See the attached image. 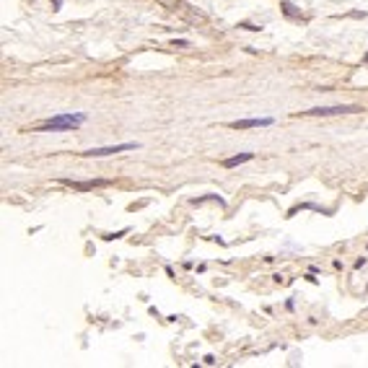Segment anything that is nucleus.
I'll use <instances>...</instances> for the list:
<instances>
[{
	"instance_id": "nucleus-1",
	"label": "nucleus",
	"mask_w": 368,
	"mask_h": 368,
	"mask_svg": "<svg viewBox=\"0 0 368 368\" xmlns=\"http://www.w3.org/2000/svg\"><path fill=\"white\" fill-rule=\"evenodd\" d=\"M86 122V114L83 112H78V114H60V117H49L44 119L42 125H36V130L39 132H47V130H76Z\"/></svg>"
},
{
	"instance_id": "nucleus-2",
	"label": "nucleus",
	"mask_w": 368,
	"mask_h": 368,
	"mask_svg": "<svg viewBox=\"0 0 368 368\" xmlns=\"http://www.w3.org/2000/svg\"><path fill=\"white\" fill-rule=\"evenodd\" d=\"M363 112V107L358 104H335V107H314L309 112H301L306 117H337V114H358Z\"/></svg>"
},
{
	"instance_id": "nucleus-3",
	"label": "nucleus",
	"mask_w": 368,
	"mask_h": 368,
	"mask_svg": "<svg viewBox=\"0 0 368 368\" xmlns=\"http://www.w3.org/2000/svg\"><path fill=\"white\" fill-rule=\"evenodd\" d=\"M135 148H140L138 143H119V145H107V148H91L83 156H88V159H101V156H114L122 151H135Z\"/></svg>"
},
{
	"instance_id": "nucleus-4",
	"label": "nucleus",
	"mask_w": 368,
	"mask_h": 368,
	"mask_svg": "<svg viewBox=\"0 0 368 368\" xmlns=\"http://www.w3.org/2000/svg\"><path fill=\"white\" fill-rule=\"evenodd\" d=\"M272 125V117H259V119H236L231 122L234 130H249V127H270Z\"/></svg>"
},
{
	"instance_id": "nucleus-5",
	"label": "nucleus",
	"mask_w": 368,
	"mask_h": 368,
	"mask_svg": "<svg viewBox=\"0 0 368 368\" xmlns=\"http://www.w3.org/2000/svg\"><path fill=\"white\" fill-rule=\"evenodd\" d=\"M63 184H70L73 190H94V187H107V179H91V182H73V179H63Z\"/></svg>"
},
{
	"instance_id": "nucleus-6",
	"label": "nucleus",
	"mask_w": 368,
	"mask_h": 368,
	"mask_svg": "<svg viewBox=\"0 0 368 368\" xmlns=\"http://www.w3.org/2000/svg\"><path fill=\"white\" fill-rule=\"evenodd\" d=\"M252 159H254V153H239V156H231V159L223 161V166H226V169H234V166H241V163L252 161Z\"/></svg>"
},
{
	"instance_id": "nucleus-7",
	"label": "nucleus",
	"mask_w": 368,
	"mask_h": 368,
	"mask_svg": "<svg viewBox=\"0 0 368 368\" xmlns=\"http://www.w3.org/2000/svg\"><path fill=\"white\" fill-rule=\"evenodd\" d=\"M283 13H285V16H290V18H296L298 16V11H296V5H293V3H288V0H283Z\"/></svg>"
}]
</instances>
